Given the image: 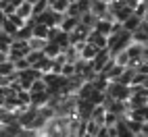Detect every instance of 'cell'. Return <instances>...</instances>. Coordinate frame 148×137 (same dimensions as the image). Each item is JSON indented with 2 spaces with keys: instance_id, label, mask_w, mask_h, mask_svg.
<instances>
[{
  "instance_id": "obj_17",
  "label": "cell",
  "mask_w": 148,
  "mask_h": 137,
  "mask_svg": "<svg viewBox=\"0 0 148 137\" xmlns=\"http://www.w3.org/2000/svg\"><path fill=\"white\" fill-rule=\"evenodd\" d=\"M69 6H71V0H56V2H54L50 8H54V11H56V13H61V15H67Z\"/></svg>"
},
{
  "instance_id": "obj_9",
  "label": "cell",
  "mask_w": 148,
  "mask_h": 137,
  "mask_svg": "<svg viewBox=\"0 0 148 137\" xmlns=\"http://www.w3.org/2000/svg\"><path fill=\"white\" fill-rule=\"evenodd\" d=\"M79 52H82V58H84V60H94V58L98 56V52H100V50H98L96 46H92V44H86Z\"/></svg>"
},
{
  "instance_id": "obj_32",
  "label": "cell",
  "mask_w": 148,
  "mask_h": 137,
  "mask_svg": "<svg viewBox=\"0 0 148 137\" xmlns=\"http://www.w3.org/2000/svg\"><path fill=\"white\" fill-rule=\"evenodd\" d=\"M82 137H94V135H90V133H86V135H82Z\"/></svg>"
},
{
  "instance_id": "obj_25",
  "label": "cell",
  "mask_w": 148,
  "mask_h": 137,
  "mask_svg": "<svg viewBox=\"0 0 148 137\" xmlns=\"http://www.w3.org/2000/svg\"><path fill=\"white\" fill-rule=\"evenodd\" d=\"M17 100L21 102L23 106H32V94H29L27 90H21V92L17 94Z\"/></svg>"
},
{
  "instance_id": "obj_20",
  "label": "cell",
  "mask_w": 148,
  "mask_h": 137,
  "mask_svg": "<svg viewBox=\"0 0 148 137\" xmlns=\"http://www.w3.org/2000/svg\"><path fill=\"white\" fill-rule=\"evenodd\" d=\"M121 121H123L121 116H117L115 112H111V110H108V112H106V116H104V127H117Z\"/></svg>"
},
{
  "instance_id": "obj_33",
  "label": "cell",
  "mask_w": 148,
  "mask_h": 137,
  "mask_svg": "<svg viewBox=\"0 0 148 137\" xmlns=\"http://www.w3.org/2000/svg\"><path fill=\"white\" fill-rule=\"evenodd\" d=\"M102 2H106V4H111V2H113V0H102Z\"/></svg>"
},
{
  "instance_id": "obj_28",
  "label": "cell",
  "mask_w": 148,
  "mask_h": 137,
  "mask_svg": "<svg viewBox=\"0 0 148 137\" xmlns=\"http://www.w3.org/2000/svg\"><path fill=\"white\" fill-rule=\"evenodd\" d=\"M15 66H17V71H27V68H32V64H29L27 58H19V60H15Z\"/></svg>"
},
{
  "instance_id": "obj_13",
  "label": "cell",
  "mask_w": 148,
  "mask_h": 137,
  "mask_svg": "<svg viewBox=\"0 0 148 137\" xmlns=\"http://www.w3.org/2000/svg\"><path fill=\"white\" fill-rule=\"evenodd\" d=\"M17 15L21 17V19H25V21H27V19H32V17H34V4H29V2H23L21 6L17 8Z\"/></svg>"
},
{
  "instance_id": "obj_4",
  "label": "cell",
  "mask_w": 148,
  "mask_h": 137,
  "mask_svg": "<svg viewBox=\"0 0 148 137\" xmlns=\"http://www.w3.org/2000/svg\"><path fill=\"white\" fill-rule=\"evenodd\" d=\"M96 110V104L92 100H82L77 102V116H79L82 121H92V114Z\"/></svg>"
},
{
  "instance_id": "obj_3",
  "label": "cell",
  "mask_w": 148,
  "mask_h": 137,
  "mask_svg": "<svg viewBox=\"0 0 148 137\" xmlns=\"http://www.w3.org/2000/svg\"><path fill=\"white\" fill-rule=\"evenodd\" d=\"M38 21H40L42 25H46V27H61V23L65 21V15L56 13L54 8H48L46 13L38 15Z\"/></svg>"
},
{
  "instance_id": "obj_27",
  "label": "cell",
  "mask_w": 148,
  "mask_h": 137,
  "mask_svg": "<svg viewBox=\"0 0 148 137\" xmlns=\"http://www.w3.org/2000/svg\"><path fill=\"white\" fill-rule=\"evenodd\" d=\"M67 17H75V19H82V8L77 2H71V6H69L67 11Z\"/></svg>"
},
{
  "instance_id": "obj_14",
  "label": "cell",
  "mask_w": 148,
  "mask_h": 137,
  "mask_svg": "<svg viewBox=\"0 0 148 137\" xmlns=\"http://www.w3.org/2000/svg\"><path fill=\"white\" fill-rule=\"evenodd\" d=\"M17 73V66L13 60H4V62H0V77H8V75H13Z\"/></svg>"
},
{
  "instance_id": "obj_34",
  "label": "cell",
  "mask_w": 148,
  "mask_h": 137,
  "mask_svg": "<svg viewBox=\"0 0 148 137\" xmlns=\"http://www.w3.org/2000/svg\"><path fill=\"white\" fill-rule=\"evenodd\" d=\"M54 2H56V0H50V6H52V4H54Z\"/></svg>"
},
{
  "instance_id": "obj_2",
  "label": "cell",
  "mask_w": 148,
  "mask_h": 137,
  "mask_svg": "<svg viewBox=\"0 0 148 137\" xmlns=\"http://www.w3.org/2000/svg\"><path fill=\"white\" fill-rule=\"evenodd\" d=\"M106 94L111 96V98H115V100H119V102H130L132 96H134L132 85H123L119 81H111V83H108Z\"/></svg>"
},
{
  "instance_id": "obj_24",
  "label": "cell",
  "mask_w": 148,
  "mask_h": 137,
  "mask_svg": "<svg viewBox=\"0 0 148 137\" xmlns=\"http://www.w3.org/2000/svg\"><path fill=\"white\" fill-rule=\"evenodd\" d=\"M123 6H127V2H125V0H113V2L108 4V13H111V15H117V13H119Z\"/></svg>"
},
{
  "instance_id": "obj_30",
  "label": "cell",
  "mask_w": 148,
  "mask_h": 137,
  "mask_svg": "<svg viewBox=\"0 0 148 137\" xmlns=\"http://www.w3.org/2000/svg\"><path fill=\"white\" fill-rule=\"evenodd\" d=\"M25 2V0H0V4H17V6H21Z\"/></svg>"
},
{
  "instance_id": "obj_35",
  "label": "cell",
  "mask_w": 148,
  "mask_h": 137,
  "mask_svg": "<svg viewBox=\"0 0 148 137\" xmlns=\"http://www.w3.org/2000/svg\"><path fill=\"white\" fill-rule=\"evenodd\" d=\"M71 2H79V0H71Z\"/></svg>"
},
{
  "instance_id": "obj_19",
  "label": "cell",
  "mask_w": 148,
  "mask_h": 137,
  "mask_svg": "<svg viewBox=\"0 0 148 137\" xmlns=\"http://www.w3.org/2000/svg\"><path fill=\"white\" fill-rule=\"evenodd\" d=\"M48 33H50V27H46L42 23H38L34 27V37H42V40H48Z\"/></svg>"
},
{
  "instance_id": "obj_7",
  "label": "cell",
  "mask_w": 148,
  "mask_h": 137,
  "mask_svg": "<svg viewBox=\"0 0 148 137\" xmlns=\"http://www.w3.org/2000/svg\"><path fill=\"white\" fill-rule=\"evenodd\" d=\"M113 25H115V21H104V19H98V23H96V31L98 33H102V35H111L113 33Z\"/></svg>"
},
{
  "instance_id": "obj_16",
  "label": "cell",
  "mask_w": 148,
  "mask_h": 137,
  "mask_svg": "<svg viewBox=\"0 0 148 137\" xmlns=\"http://www.w3.org/2000/svg\"><path fill=\"white\" fill-rule=\"evenodd\" d=\"M106 108H104V106L100 104V106H96V110H94V114H92V121H96L98 125H102L104 127V116H106Z\"/></svg>"
},
{
  "instance_id": "obj_22",
  "label": "cell",
  "mask_w": 148,
  "mask_h": 137,
  "mask_svg": "<svg viewBox=\"0 0 148 137\" xmlns=\"http://www.w3.org/2000/svg\"><path fill=\"white\" fill-rule=\"evenodd\" d=\"M79 21H82L84 25H88L90 29H94V27H96V23H98V17H96V15H92V13H86V15H82Z\"/></svg>"
},
{
  "instance_id": "obj_5",
  "label": "cell",
  "mask_w": 148,
  "mask_h": 137,
  "mask_svg": "<svg viewBox=\"0 0 148 137\" xmlns=\"http://www.w3.org/2000/svg\"><path fill=\"white\" fill-rule=\"evenodd\" d=\"M88 44L96 46L98 50H106V48H108V37L102 35V33H98L96 29H94V31L90 33V37H88Z\"/></svg>"
},
{
  "instance_id": "obj_31",
  "label": "cell",
  "mask_w": 148,
  "mask_h": 137,
  "mask_svg": "<svg viewBox=\"0 0 148 137\" xmlns=\"http://www.w3.org/2000/svg\"><path fill=\"white\" fill-rule=\"evenodd\" d=\"M25 2H29V4H36V2H38V0H25Z\"/></svg>"
},
{
  "instance_id": "obj_10",
  "label": "cell",
  "mask_w": 148,
  "mask_h": 137,
  "mask_svg": "<svg viewBox=\"0 0 148 137\" xmlns=\"http://www.w3.org/2000/svg\"><path fill=\"white\" fill-rule=\"evenodd\" d=\"M63 54L67 56V62H77V60H82V52L79 50H77V48L75 46H69V48H65V50H63Z\"/></svg>"
},
{
  "instance_id": "obj_8",
  "label": "cell",
  "mask_w": 148,
  "mask_h": 137,
  "mask_svg": "<svg viewBox=\"0 0 148 137\" xmlns=\"http://www.w3.org/2000/svg\"><path fill=\"white\" fill-rule=\"evenodd\" d=\"M79 23H82L79 19H75V17H67V15H65V21L61 23V29H63L65 33H73Z\"/></svg>"
},
{
  "instance_id": "obj_6",
  "label": "cell",
  "mask_w": 148,
  "mask_h": 137,
  "mask_svg": "<svg viewBox=\"0 0 148 137\" xmlns=\"http://www.w3.org/2000/svg\"><path fill=\"white\" fill-rule=\"evenodd\" d=\"M92 15H96L98 19H104L108 15V4L102 0H92Z\"/></svg>"
},
{
  "instance_id": "obj_18",
  "label": "cell",
  "mask_w": 148,
  "mask_h": 137,
  "mask_svg": "<svg viewBox=\"0 0 148 137\" xmlns=\"http://www.w3.org/2000/svg\"><path fill=\"white\" fill-rule=\"evenodd\" d=\"M132 15H134V8H132V6H123L121 11H119V13L115 15V19H117V21H119V23H125L127 19L132 17Z\"/></svg>"
},
{
  "instance_id": "obj_15",
  "label": "cell",
  "mask_w": 148,
  "mask_h": 137,
  "mask_svg": "<svg viewBox=\"0 0 148 137\" xmlns=\"http://www.w3.org/2000/svg\"><path fill=\"white\" fill-rule=\"evenodd\" d=\"M44 54H46L48 58H56L58 54H63V48L58 46L56 42H48V46H46V50H44Z\"/></svg>"
},
{
  "instance_id": "obj_21",
  "label": "cell",
  "mask_w": 148,
  "mask_h": 137,
  "mask_svg": "<svg viewBox=\"0 0 148 137\" xmlns=\"http://www.w3.org/2000/svg\"><path fill=\"white\" fill-rule=\"evenodd\" d=\"M42 92H48V83H46L44 79L34 81V85L29 87V94H42Z\"/></svg>"
},
{
  "instance_id": "obj_29",
  "label": "cell",
  "mask_w": 148,
  "mask_h": 137,
  "mask_svg": "<svg viewBox=\"0 0 148 137\" xmlns=\"http://www.w3.org/2000/svg\"><path fill=\"white\" fill-rule=\"evenodd\" d=\"M125 2H127V6H132V8H134V11H136V8H138V6H140V4L144 2V0H125Z\"/></svg>"
},
{
  "instance_id": "obj_1",
  "label": "cell",
  "mask_w": 148,
  "mask_h": 137,
  "mask_svg": "<svg viewBox=\"0 0 148 137\" xmlns=\"http://www.w3.org/2000/svg\"><path fill=\"white\" fill-rule=\"evenodd\" d=\"M132 44H134V33L127 31V29H121V31L108 35V50L113 52V56H117L119 52L127 50Z\"/></svg>"
},
{
  "instance_id": "obj_11",
  "label": "cell",
  "mask_w": 148,
  "mask_h": 137,
  "mask_svg": "<svg viewBox=\"0 0 148 137\" xmlns=\"http://www.w3.org/2000/svg\"><path fill=\"white\" fill-rule=\"evenodd\" d=\"M46 46H48V40H42V37H32V40H29L32 52H44Z\"/></svg>"
},
{
  "instance_id": "obj_12",
  "label": "cell",
  "mask_w": 148,
  "mask_h": 137,
  "mask_svg": "<svg viewBox=\"0 0 148 137\" xmlns=\"http://www.w3.org/2000/svg\"><path fill=\"white\" fill-rule=\"evenodd\" d=\"M94 92H96V87H94V83H92V81H86V83H84V87H82L79 92H77V96H79L82 100H90Z\"/></svg>"
},
{
  "instance_id": "obj_26",
  "label": "cell",
  "mask_w": 148,
  "mask_h": 137,
  "mask_svg": "<svg viewBox=\"0 0 148 137\" xmlns=\"http://www.w3.org/2000/svg\"><path fill=\"white\" fill-rule=\"evenodd\" d=\"M115 60H117V64H121V66H130V52H127V50L119 52L115 56Z\"/></svg>"
},
{
  "instance_id": "obj_23",
  "label": "cell",
  "mask_w": 148,
  "mask_h": 137,
  "mask_svg": "<svg viewBox=\"0 0 148 137\" xmlns=\"http://www.w3.org/2000/svg\"><path fill=\"white\" fill-rule=\"evenodd\" d=\"M44 58H46V54H44V52H29V54H27V60H29V64H32V66L40 64Z\"/></svg>"
}]
</instances>
